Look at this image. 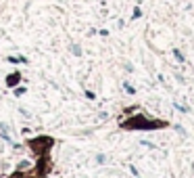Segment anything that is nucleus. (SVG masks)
Wrapping results in <instances>:
<instances>
[{"instance_id":"39448f33","label":"nucleus","mask_w":194,"mask_h":178,"mask_svg":"<svg viewBox=\"0 0 194 178\" xmlns=\"http://www.w3.org/2000/svg\"><path fill=\"white\" fill-rule=\"evenodd\" d=\"M123 88H125V90H127V92H129V95H136V90H134V86H132V84L123 82Z\"/></svg>"},{"instance_id":"f03ea898","label":"nucleus","mask_w":194,"mask_h":178,"mask_svg":"<svg viewBox=\"0 0 194 178\" xmlns=\"http://www.w3.org/2000/svg\"><path fill=\"white\" fill-rule=\"evenodd\" d=\"M19 80H21V75H19V73H11V75H9V80H6V84H9V86H15V84H19Z\"/></svg>"},{"instance_id":"0eeeda50","label":"nucleus","mask_w":194,"mask_h":178,"mask_svg":"<svg viewBox=\"0 0 194 178\" xmlns=\"http://www.w3.org/2000/svg\"><path fill=\"white\" fill-rule=\"evenodd\" d=\"M96 161H98V164H106V155L98 153V155H96Z\"/></svg>"},{"instance_id":"1a4fd4ad","label":"nucleus","mask_w":194,"mask_h":178,"mask_svg":"<svg viewBox=\"0 0 194 178\" xmlns=\"http://www.w3.org/2000/svg\"><path fill=\"white\" fill-rule=\"evenodd\" d=\"M71 50H73V55H81V48L80 46H73Z\"/></svg>"},{"instance_id":"6e6552de","label":"nucleus","mask_w":194,"mask_h":178,"mask_svg":"<svg viewBox=\"0 0 194 178\" xmlns=\"http://www.w3.org/2000/svg\"><path fill=\"white\" fill-rule=\"evenodd\" d=\"M175 130L180 132V134H182V136H186V130H184L182 126H180V124H175Z\"/></svg>"},{"instance_id":"f257e3e1","label":"nucleus","mask_w":194,"mask_h":178,"mask_svg":"<svg viewBox=\"0 0 194 178\" xmlns=\"http://www.w3.org/2000/svg\"><path fill=\"white\" fill-rule=\"evenodd\" d=\"M165 122H157V119H146L144 115H134L121 124V128L125 130H155V128H163Z\"/></svg>"},{"instance_id":"9d476101","label":"nucleus","mask_w":194,"mask_h":178,"mask_svg":"<svg viewBox=\"0 0 194 178\" xmlns=\"http://www.w3.org/2000/svg\"><path fill=\"white\" fill-rule=\"evenodd\" d=\"M11 178H23V176H21V174H13Z\"/></svg>"},{"instance_id":"20e7f679","label":"nucleus","mask_w":194,"mask_h":178,"mask_svg":"<svg viewBox=\"0 0 194 178\" xmlns=\"http://www.w3.org/2000/svg\"><path fill=\"white\" fill-rule=\"evenodd\" d=\"M9 63H27L25 57H9Z\"/></svg>"},{"instance_id":"423d86ee","label":"nucleus","mask_w":194,"mask_h":178,"mask_svg":"<svg viewBox=\"0 0 194 178\" xmlns=\"http://www.w3.org/2000/svg\"><path fill=\"white\" fill-rule=\"evenodd\" d=\"M173 105H175V109H177V111H182V113H188V111H190V109H188V107L180 105V103H173Z\"/></svg>"},{"instance_id":"7ed1b4c3","label":"nucleus","mask_w":194,"mask_h":178,"mask_svg":"<svg viewBox=\"0 0 194 178\" xmlns=\"http://www.w3.org/2000/svg\"><path fill=\"white\" fill-rule=\"evenodd\" d=\"M173 57L180 61V63H186V59H184V55H182V50H177V48H173Z\"/></svg>"}]
</instances>
